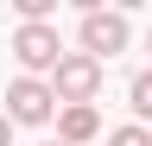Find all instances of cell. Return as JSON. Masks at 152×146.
Segmentation results:
<instances>
[{"label":"cell","mask_w":152,"mask_h":146,"mask_svg":"<svg viewBox=\"0 0 152 146\" xmlns=\"http://www.w3.org/2000/svg\"><path fill=\"white\" fill-rule=\"evenodd\" d=\"M13 57H19V76H57V64L70 57L64 38H57V26H19L13 32Z\"/></svg>","instance_id":"6da1fadb"},{"label":"cell","mask_w":152,"mask_h":146,"mask_svg":"<svg viewBox=\"0 0 152 146\" xmlns=\"http://www.w3.org/2000/svg\"><path fill=\"white\" fill-rule=\"evenodd\" d=\"M51 114H64V102H57V89L45 76H13L7 83V121L13 127H45Z\"/></svg>","instance_id":"7a4b0ae2"},{"label":"cell","mask_w":152,"mask_h":146,"mask_svg":"<svg viewBox=\"0 0 152 146\" xmlns=\"http://www.w3.org/2000/svg\"><path fill=\"white\" fill-rule=\"evenodd\" d=\"M76 38H83V51L95 64H108V57H121L127 38H133V26H127V13H108V7H83V26H76Z\"/></svg>","instance_id":"3957f363"},{"label":"cell","mask_w":152,"mask_h":146,"mask_svg":"<svg viewBox=\"0 0 152 146\" xmlns=\"http://www.w3.org/2000/svg\"><path fill=\"white\" fill-rule=\"evenodd\" d=\"M102 76H108V70L95 64L89 51H70V57L57 64L51 89H57V102H64V108H95V95H102Z\"/></svg>","instance_id":"277c9868"},{"label":"cell","mask_w":152,"mask_h":146,"mask_svg":"<svg viewBox=\"0 0 152 146\" xmlns=\"http://www.w3.org/2000/svg\"><path fill=\"white\" fill-rule=\"evenodd\" d=\"M95 134H102V114H95V108H64V114H57V140L64 146H89Z\"/></svg>","instance_id":"5b68a950"},{"label":"cell","mask_w":152,"mask_h":146,"mask_svg":"<svg viewBox=\"0 0 152 146\" xmlns=\"http://www.w3.org/2000/svg\"><path fill=\"white\" fill-rule=\"evenodd\" d=\"M127 108H133V121H140V127H152V64L127 83Z\"/></svg>","instance_id":"8992f818"},{"label":"cell","mask_w":152,"mask_h":146,"mask_svg":"<svg viewBox=\"0 0 152 146\" xmlns=\"http://www.w3.org/2000/svg\"><path fill=\"white\" fill-rule=\"evenodd\" d=\"M108 146H152V127L127 121V127H108Z\"/></svg>","instance_id":"52a82bcc"},{"label":"cell","mask_w":152,"mask_h":146,"mask_svg":"<svg viewBox=\"0 0 152 146\" xmlns=\"http://www.w3.org/2000/svg\"><path fill=\"white\" fill-rule=\"evenodd\" d=\"M0 146H13V121H7V108H0Z\"/></svg>","instance_id":"ba28073f"},{"label":"cell","mask_w":152,"mask_h":146,"mask_svg":"<svg viewBox=\"0 0 152 146\" xmlns=\"http://www.w3.org/2000/svg\"><path fill=\"white\" fill-rule=\"evenodd\" d=\"M45 146H64V140H45Z\"/></svg>","instance_id":"9c48e42d"},{"label":"cell","mask_w":152,"mask_h":146,"mask_svg":"<svg viewBox=\"0 0 152 146\" xmlns=\"http://www.w3.org/2000/svg\"><path fill=\"white\" fill-rule=\"evenodd\" d=\"M146 51H152V32H146Z\"/></svg>","instance_id":"30bf717a"}]
</instances>
